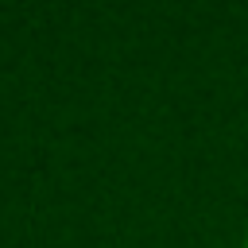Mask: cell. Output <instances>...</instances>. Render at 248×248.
<instances>
[{"instance_id": "cell-1", "label": "cell", "mask_w": 248, "mask_h": 248, "mask_svg": "<svg viewBox=\"0 0 248 248\" xmlns=\"http://www.w3.org/2000/svg\"><path fill=\"white\" fill-rule=\"evenodd\" d=\"M244 248H248V240H244Z\"/></svg>"}]
</instances>
